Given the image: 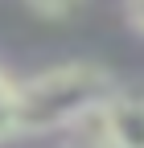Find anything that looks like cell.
<instances>
[{
	"instance_id": "cell-3",
	"label": "cell",
	"mask_w": 144,
	"mask_h": 148,
	"mask_svg": "<svg viewBox=\"0 0 144 148\" xmlns=\"http://www.w3.org/2000/svg\"><path fill=\"white\" fill-rule=\"evenodd\" d=\"M21 136V123H16V82L0 70V140Z\"/></svg>"
},
{
	"instance_id": "cell-1",
	"label": "cell",
	"mask_w": 144,
	"mask_h": 148,
	"mask_svg": "<svg viewBox=\"0 0 144 148\" xmlns=\"http://www.w3.org/2000/svg\"><path fill=\"white\" fill-rule=\"evenodd\" d=\"M119 95L115 74L95 62H66L33 74L29 82H16V123L21 136L58 132V127L82 123L91 111H103Z\"/></svg>"
},
{
	"instance_id": "cell-5",
	"label": "cell",
	"mask_w": 144,
	"mask_h": 148,
	"mask_svg": "<svg viewBox=\"0 0 144 148\" xmlns=\"http://www.w3.org/2000/svg\"><path fill=\"white\" fill-rule=\"evenodd\" d=\"M128 21H132V29L144 33V0H128Z\"/></svg>"
},
{
	"instance_id": "cell-2",
	"label": "cell",
	"mask_w": 144,
	"mask_h": 148,
	"mask_svg": "<svg viewBox=\"0 0 144 148\" xmlns=\"http://www.w3.org/2000/svg\"><path fill=\"white\" fill-rule=\"evenodd\" d=\"M99 115H103L107 148H144V99L115 95Z\"/></svg>"
},
{
	"instance_id": "cell-4",
	"label": "cell",
	"mask_w": 144,
	"mask_h": 148,
	"mask_svg": "<svg viewBox=\"0 0 144 148\" xmlns=\"http://www.w3.org/2000/svg\"><path fill=\"white\" fill-rule=\"evenodd\" d=\"M25 4L37 16H45V21H66V16H74L86 0H25Z\"/></svg>"
}]
</instances>
